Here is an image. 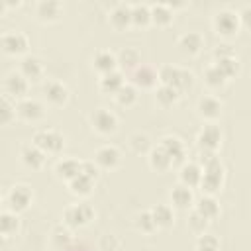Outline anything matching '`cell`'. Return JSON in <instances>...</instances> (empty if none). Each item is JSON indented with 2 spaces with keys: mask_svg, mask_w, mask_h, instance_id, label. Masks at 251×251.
Instances as JSON below:
<instances>
[{
  "mask_svg": "<svg viewBox=\"0 0 251 251\" xmlns=\"http://www.w3.org/2000/svg\"><path fill=\"white\" fill-rule=\"evenodd\" d=\"M200 167H202V178H200L198 186L208 196H214L224 186L226 169H224L222 161L216 157V153H202V165Z\"/></svg>",
  "mask_w": 251,
  "mask_h": 251,
  "instance_id": "1",
  "label": "cell"
},
{
  "mask_svg": "<svg viewBox=\"0 0 251 251\" xmlns=\"http://www.w3.org/2000/svg\"><path fill=\"white\" fill-rule=\"evenodd\" d=\"M157 76H159V84H167L173 86L178 92L188 90L194 84V75L184 69V67H176V65H163L157 69Z\"/></svg>",
  "mask_w": 251,
  "mask_h": 251,
  "instance_id": "2",
  "label": "cell"
},
{
  "mask_svg": "<svg viewBox=\"0 0 251 251\" xmlns=\"http://www.w3.org/2000/svg\"><path fill=\"white\" fill-rule=\"evenodd\" d=\"M204 80H206V84H208L210 88H222V86L227 82V78L218 71V67H216L214 63H210V65L206 67V71H204Z\"/></svg>",
  "mask_w": 251,
  "mask_h": 251,
  "instance_id": "39",
  "label": "cell"
},
{
  "mask_svg": "<svg viewBox=\"0 0 251 251\" xmlns=\"http://www.w3.org/2000/svg\"><path fill=\"white\" fill-rule=\"evenodd\" d=\"M124 82H126L124 73L116 69V71H112V73L100 75V78H98V88H100L104 94H116V92L122 88Z\"/></svg>",
  "mask_w": 251,
  "mask_h": 251,
  "instance_id": "27",
  "label": "cell"
},
{
  "mask_svg": "<svg viewBox=\"0 0 251 251\" xmlns=\"http://www.w3.org/2000/svg\"><path fill=\"white\" fill-rule=\"evenodd\" d=\"M233 55V49L229 45H220L216 51H214V59H220V57H231Z\"/></svg>",
  "mask_w": 251,
  "mask_h": 251,
  "instance_id": "46",
  "label": "cell"
},
{
  "mask_svg": "<svg viewBox=\"0 0 251 251\" xmlns=\"http://www.w3.org/2000/svg\"><path fill=\"white\" fill-rule=\"evenodd\" d=\"M212 25H214V31L218 35H224V37H231L239 31L241 27V16L233 10H220L214 20H212Z\"/></svg>",
  "mask_w": 251,
  "mask_h": 251,
  "instance_id": "5",
  "label": "cell"
},
{
  "mask_svg": "<svg viewBox=\"0 0 251 251\" xmlns=\"http://www.w3.org/2000/svg\"><path fill=\"white\" fill-rule=\"evenodd\" d=\"M127 143H129V149H131L135 155H141V153H149V149H151V141H149V137H147L145 133H141V131H135V133H131Z\"/></svg>",
  "mask_w": 251,
  "mask_h": 251,
  "instance_id": "38",
  "label": "cell"
},
{
  "mask_svg": "<svg viewBox=\"0 0 251 251\" xmlns=\"http://www.w3.org/2000/svg\"><path fill=\"white\" fill-rule=\"evenodd\" d=\"M133 224H135V227H137L141 233H153V231L157 229V226H155V222H153V218H151V212H149V210H143V212L135 214Z\"/></svg>",
  "mask_w": 251,
  "mask_h": 251,
  "instance_id": "41",
  "label": "cell"
},
{
  "mask_svg": "<svg viewBox=\"0 0 251 251\" xmlns=\"http://www.w3.org/2000/svg\"><path fill=\"white\" fill-rule=\"evenodd\" d=\"M108 20H110L112 27H116V29H126L127 25H131V10H129V4L118 2L110 10V18Z\"/></svg>",
  "mask_w": 251,
  "mask_h": 251,
  "instance_id": "26",
  "label": "cell"
},
{
  "mask_svg": "<svg viewBox=\"0 0 251 251\" xmlns=\"http://www.w3.org/2000/svg\"><path fill=\"white\" fill-rule=\"evenodd\" d=\"M176 45H178V49H180L184 55L192 57V55H198V53L202 51V47H204V37H202V33H198V31H184V33L178 35Z\"/></svg>",
  "mask_w": 251,
  "mask_h": 251,
  "instance_id": "17",
  "label": "cell"
},
{
  "mask_svg": "<svg viewBox=\"0 0 251 251\" xmlns=\"http://www.w3.org/2000/svg\"><path fill=\"white\" fill-rule=\"evenodd\" d=\"M6 10H8V6H6V2H4V0H0V16H2V14L6 12Z\"/></svg>",
  "mask_w": 251,
  "mask_h": 251,
  "instance_id": "47",
  "label": "cell"
},
{
  "mask_svg": "<svg viewBox=\"0 0 251 251\" xmlns=\"http://www.w3.org/2000/svg\"><path fill=\"white\" fill-rule=\"evenodd\" d=\"M0 202H2V192H0Z\"/></svg>",
  "mask_w": 251,
  "mask_h": 251,
  "instance_id": "48",
  "label": "cell"
},
{
  "mask_svg": "<svg viewBox=\"0 0 251 251\" xmlns=\"http://www.w3.org/2000/svg\"><path fill=\"white\" fill-rule=\"evenodd\" d=\"M55 176L69 182L71 178H75L78 173H80V161L75 159V157H63L55 163Z\"/></svg>",
  "mask_w": 251,
  "mask_h": 251,
  "instance_id": "22",
  "label": "cell"
},
{
  "mask_svg": "<svg viewBox=\"0 0 251 251\" xmlns=\"http://www.w3.org/2000/svg\"><path fill=\"white\" fill-rule=\"evenodd\" d=\"M194 192H192V188H188V186H184V184H176V186H173V190H171V204H173V208H178V210H188V208H192L194 206Z\"/></svg>",
  "mask_w": 251,
  "mask_h": 251,
  "instance_id": "23",
  "label": "cell"
},
{
  "mask_svg": "<svg viewBox=\"0 0 251 251\" xmlns=\"http://www.w3.org/2000/svg\"><path fill=\"white\" fill-rule=\"evenodd\" d=\"M196 145L202 153H216V149L222 145V131L216 124H206L196 133Z\"/></svg>",
  "mask_w": 251,
  "mask_h": 251,
  "instance_id": "9",
  "label": "cell"
},
{
  "mask_svg": "<svg viewBox=\"0 0 251 251\" xmlns=\"http://www.w3.org/2000/svg\"><path fill=\"white\" fill-rule=\"evenodd\" d=\"M192 210H196V212H198L200 216H204L206 220H212V218H216V216L220 214V204H218V200H216L214 196L204 194L202 198L194 200Z\"/></svg>",
  "mask_w": 251,
  "mask_h": 251,
  "instance_id": "30",
  "label": "cell"
},
{
  "mask_svg": "<svg viewBox=\"0 0 251 251\" xmlns=\"http://www.w3.org/2000/svg\"><path fill=\"white\" fill-rule=\"evenodd\" d=\"M31 143L35 147H39L45 155H59L65 147V135L53 127H45V129H37L33 133Z\"/></svg>",
  "mask_w": 251,
  "mask_h": 251,
  "instance_id": "3",
  "label": "cell"
},
{
  "mask_svg": "<svg viewBox=\"0 0 251 251\" xmlns=\"http://www.w3.org/2000/svg\"><path fill=\"white\" fill-rule=\"evenodd\" d=\"M43 94H45L47 102L53 104V106H63L69 100V88H67V84L61 82V80H55V78H51V80H47L43 84Z\"/></svg>",
  "mask_w": 251,
  "mask_h": 251,
  "instance_id": "16",
  "label": "cell"
},
{
  "mask_svg": "<svg viewBox=\"0 0 251 251\" xmlns=\"http://www.w3.org/2000/svg\"><path fill=\"white\" fill-rule=\"evenodd\" d=\"M20 229V216L12 210L0 212V235H14Z\"/></svg>",
  "mask_w": 251,
  "mask_h": 251,
  "instance_id": "34",
  "label": "cell"
},
{
  "mask_svg": "<svg viewBox=\"0 0 251 251\" xmlns=\"http://www.w3.org/2000/svg\"><path fill=\"white\" fill-rule=\"evenodd\" d=\"M98 171H100V169L94 165V161H80V173H82V175H86V176H90V178L96 180Z\"/></svg>",
  "mask_w": 251,
  "mask_h": 251,
  "instance_id": "45",
  "label": "cell"
},
{
  "mask_svg": "<svg viewBox=\"0 0 251 251\" xmlns=\"http://www.w3.org/2000/svg\"><path fill=\"white\" fill-rule=\"evenodd\" d=\"M131 84L137 88H155L159 84V76H157V69L151 65H139L137 69L131 71Z\"/></svg>",
  "mask_w": 251,
  "mask_h": 251,
  "instance_id": "14",
  "label": "cell"
},
{
  "mask_svg": "<svg viewBox=\"0 0 251 251\" xmlns=\"http://www.w3.org/2000/svg\"><path fill=\"white\" fill-rule=\"evenodd\" d=\"M33 202V190L27 184H14L8 192V208L16 214H22Z\"/></svg>",
  "mask_w": 251,
  "mask_h": 251,
  "instance_id": "8",
  "label": "cell"
},
{
  "mask_svg": "<svg viewBox=\"0 0 251 251\" xmlns=\"http://www.w3.org/2000/svg\"><path fill=\"white\" fill-rule=\"evenodd\" d=\"M16 120V104L8 96H0V126H8Z\"/></svg>",
  "mask_w": 251,
  "mask_h": 251,
  "instance_id": "40",
  "label": "cell"
},
{
  "mask_svg": "<svg viewBox=\"0 0 251 251\" xmlns=\"http://www.w3.org/2000/svg\"><path fill=\"white\" fill-rule=\"evenodd\" d=\"M20 159L27 169H41L45 159H47V155L39 147H35L31 141H27V143H24L20 147Z\"/></svg>",
  "mask_w": 251,
  "mask_h": 251,
  "instance_id": "18",
  "label": "cell"
},
{
  "mask_svg": "<svg viewBox=\"0 0 251 251\" xmlns=\"http://www.w3.org/2000/svg\"><path fill=\"white\" fill-rule=\"evenodd\" d=\"M90 126L100 135H110L118 129V116L108 108H96L90 114Z\"/></svg>",
  "mask_w": 251,
  "mask_h": 251,
  "instance_id": "7",
  "label": "cell"
},
{
  "mask_svg": "<svg viewBox=\"0 0 251 251\" xmlns=\"http://www.w3.org/2000/svg\"><path fill=\"white\" fill-rule=\"evenodd\" d=\"M200 178H202V167L194 161H184L178 169V180L180 184L188 186V188H194L200 184Z\"/></svg>",
  "mask_w": 251,
  "mask_h": 251,
  "instance_id": "19",
  "label": "cell"
},
{
  "mask_svg": "<svg viewBox=\"0 0 251 251\" xmlns=\"http://www.w3.org/2000/svg\"><path fill=\"white\" fill-rule=\"evenodd\" d=\"M51 239H53V243L57 247H67L69 241H71V233H69L67 226H57L53 229V233H51Z\"/></svg>",
  "mask_w": 251,
  "mask_h": 251,
  "instance_id": "44",
  "label": "cell"
},
{
  "mask_svg": "<svg viewBox=\"0 0 251 251\" xmlns=\"http://www.w3.org/2000/svg\"><path fill=\"white\" fill-rule=\"evenodd\" d=\"M149 18L155 25H169L175 18V12L171 10V6L167 2H157L149 6Z\"/></svg>",
  "mask_w": 251,
  "mask_h": 251,
  "instance_id": "28",
  "label": "cell"
},
{
  "mask_svg": "<svg viewBox=\"0 0 251 251\" xmlns=\"http://www.w3.org/2000/svg\"><path fill=\"white\" fill-rule=\"evenodd\" d=\"M29 47V39L24 31L20 29H8L0 35V49L6 53V55H24Z\"/></svg>",
  "mask_w": 251,
  "mask_h": 251,
  "instance_id": "6",
  "label": "cell"
},
{
  "mask_svg": "<svg viewBox=\"0 0 251 251\" xmlns=\"http://www.w3.org/2000/svg\"><path fill=\"white\" fill-rule=\"evenodd\" d=\"M196 251H220V241L216 235L202 233L196 239Z\"/></svg>",
  "mask_w": 251,
  "mask_h": 251,
  "instance_id": "43",
  "label": "cell"
},
{
  "mask_svg": "<svg viewBox=\"0 0 251 251\" xmlns=\"http://www.w3.org/2000/svg\"><path fill=\"white\" fill-rule=\"evenodd\" d=\"M4 88L10 96L14 98H25L27 90H29V82L18 73V71H12L6 75V80H4Z\"/></svg>",
  "mask_w": 251,
  "mask_h": 251,
  "instance_id": "20",
  "label": "cell"
},
{
  "mask_svg": "<svg viewBox=\"0 0 251 251\" xmlns=\"http://www.w3.org/2000/svg\"><path fill=\"white\" fill-rule=\"evenodd\" d=\"M16 116L20 120H24V122H31V124L33 122H39L45 116V106L39 100L25 96V98H20L18 100V104H16Z\"/></svg>",
  "mask_w": 251,
  "mask_h": 251,
  "instance_id": "10",
  "label": "cell"
},
{
  "mask_svg": "<svg viewBox=\"0 0 251 251\" xmlns=\"http://www.w3.org/2000/svg\"><path fill=\"white\" fill-rule=\"evenodd\" d=\"M116 63H118V71H133L141 65V57L139 51L135 47H124L116 53Z\"/></svg>",
  "mask_w": 251,
  "mask_h": 251,
  "instance_id": "25",
  "label": "cell"
},
{
  "mask_svg": "<svg viewBox=\"0 0 251 251\" xmlns=\"http://www.w3.org/2000/svg\"><path fill=\"white\" fill-rule=\"evenodd\" d=\"M90 220H94V208L88 202H76L65 208L63 212V226L78 229L90 224Z\"/></svg>",
  "mask_w": 251,
  "mask_h": 251,
  "instance_id": "4",
  "label": "cell"
},
{
  "mask_svg": "<svg viewBox=\"0 0 251 251\" xmlns=\"http://www.w3.org/2000/svg\"><path fill=\"white\" fill-rule=\"evenodd\" d=\"M63 12V4L59 0H41L35 4V16L39 22H55Z\"/></svg>",
  "mask_w": 251,
  "mask_h": 251,
  "instance_id": "21",
  "label": "cell"
},
{
  "mask_svg": "<svg viewBox=\"0 0 251 251\" xmlns=\"http://www.w3.org/2000/svg\"><path fill=\"white\" fill-rule=\"evenodd\" d=\"M214 65L218 67V71L226 76V78H233L237 73H239V61L235 55L231 57H220V59H214Z\"/></svg>",
  "mask_w": 251,
  "mask_h": 251,
  "instance_id": "36",
  "label": "cell"
},
{
  "mask_svg": "<svg viewBox=\"0 0 251 251\" xmlns=\"http://www.w3.org/2000/svg\"><path fill=\"white\" fill-rule=\"evenodd\" d=\"M92 67L96 73L100 75H106V73H112L118 69V63H116V53H112L110 49H98L92 57Z\"/></svg>",
  "mask_w": 251,
  "mask_h": 251,
  "instance_id": "24",
  "label": "cell"
},
{
  "mask_svg": "<svg viewBox=\"0 0 251 251\" xmlns=\"http://www.w3.org/2000/svg\"><path fill=\"white\" fill-rule=\"evenodd\" d=\"M114 98H116V102H118L120 106L129 108V106H133V104L137 102V88H135L131 82H124L122 88L114 94Z\"/></svg>",
  "mask_w": 251,
  "mask_h": 251,
  "instance_id": "35",
  "label": "cell"
},
{
  "mask_svg": "<svg viewBox=\"0 0 251 251\" xmlns=\"http://www.w3.org/2000/svg\"><path fill=\"white\" fill-rule=\"evenodd\" d=\"M67 186H69V190H71L75 196H88V194L92 192V188H94V178H90V176L78 173L75 178H71V180L67 182Z\"/></svg>",
  "mask_w": 251,
  "mask_h": 251,
  "instance_id": "31",
  "label": "cell"
},
{
  "mask_svg": "<svg viewBox=\"0 0 251 251\" xmlns=\"http://www.w3.org/2000/svg\"><path fill=\"white\" fill-rule=\"evenodd\" d=\"M129 10H131V24L133 25H147L151 24V18H149V4H129Z\"/></svg>",
  "mask_w": 251,
  "mask_h": 251,
  "instance_id": "37",
  "label": "cell"
},
{
  "mask_svg": "<svg viewBox=\"0 0 251 251\" xmlns=\"http://www.w3.org/2000/svg\"><path fill=\"white\" fill-rule=\"evenodd\" d=\"M149 212L157 227H171L175 224V210L171 204H157Z\"/></svg>",
  "mask_w": 251,
  "mask_h": 251,
  "instance_id": "29",
  "label": "cell"
},
{
  "mask_svg": "<svg viewBox=\"0 0 251 251\" xmlns=\"http://www.w3.org/2000/svg\"><path fill=\"white\" fill-rule=\"evenodd\" d=\"M159 147L167 153V157L171 159L173 165H182V163L186 161V159H184L186 151H184V143H182L180 137H176V135H165V137L161 139Z\"/></svg>",
  "mask_w": 251,
  "mask_h": 251,
  "instance_id": "13",
  "label": "cell"
},
{
  "mask_svg": "<svg viewBox=\"0 0 251 251\" xmlns=\"http://www.w3.org/2000/svg\"><path fill=\"white\" fill-rule=\"evenodd\" d=\"M208 222L210 220H206L204 216H200L196 210H192L190 214H188V227H190V231H194V233H198V235H202L204 231H206V227H208Z\"/></svg>",
  "mask_w": 251,
  "mask_h": 251,
  "instance_id": "42",
  "label": "cell"
},
{
  "mask_svg": "<svg viewBox=\"0 0 251 251\" xmlns=\"http://www.w3.org/2000/svg\"><path fill=\"white\" fill-rule=\"evenodd\" d=\"M180 98V92L175 90L173 86H167V84H157L155 86V100L157 104H161L163 108H169L173 104H176Z\"/></svg>",
  "mask_w": 251,
  "mask_h": 251,
  "instance_id": "33",
  "label": "cell"
},
{
  "mask_svg": "<svg viewBox=\"0 0 251 251\" xmlns=\"http://www.w3.org/2000/svg\"><path fill=\"white\" fill-rule=\"evenodd\" d=\"M92 161H94V165L98 169H116L122 163V151L116 145L106 143V145H100L94 151Z\"/></svg>",
  "mask_w": 251,
  "mask_h": 251,
  "instance_id": "11",
  "label": "cell"
},
{
  "mask_svg": "<svg viewBox=\"0 0 251 251\" xmlns=\"http://www.w3.org/2000/svg\"><path fill=\"white\" fill-rule=\"evenodd\" d=\"M147 161H149V167L155 169L157 173H163V171H169L173 167L171 159L167 157V153L157 145V147H151L149 153H147Z\"/></svg>",
  "mask_w": 251,
  "mask_h": 251,
  "instance_id": "32",
  "label": "cell"
},
{
  "mask_svg": "<svg viewBox=\"0 0 251 251\" xmlns=\"http://www.w3.org/2000/svg\"><path fill=\"white\" fill-rule=\"evenodd\" d=\"M27 82H35L43 76L45 69H43V63L39 57L35 55H24L22 61H20V71H18Z\"/></svg>",
  "mask_w": 251,
  "mask_h": 251,
  "instance_id": "15",
  "label": "cell"
},
{
  "mask_svg": "<svg viewBox=\"0 0 251 251\" xmlns=\"http://www.w3.org/2000/svg\"><path fill=\"white\" fill-rule=\"evenodd\" d=\"M222 100L214 94H204L198 98L196 102V110H198V116L202 120H208V122H216L220 116H222Z\"/></svg>",
  "mask_w": 251,
  "mask_h": 251,
  "instance_id": "12",
  "label": "cell"
}]
</instances>
